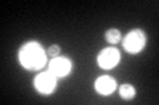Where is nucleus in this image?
Listing matches in <instances>:
<instances>
[{"label": "nucleus", "mask_w": 159, "mask_h": 105, "mask_svg": "<svg viewBox=\"0 0 159 105\" xmlns=\"http://www.w3.org/2000/svg\"><path fill=\"white\" fill-rule=\"evenodd\" d=\"M19 61L27 70H40L47 63V53L39 42L31 41L19 50Z\"/></svg>", "instance_id": "obj_1"}, {"label": "nucleus", "mask_w": 159, "mask_h": 105, "mask_svg": "<svg viewBox=\"0 0 159 105\" xmlns=\"http://www.w3.org/2000/svg\"><path fill=\"white\" fill-rule=\"evenodd\" d=\"M146 33L142 29H133L122 39L123 49L130 54H137L145 47L146 45Z\"/></svg>", "instance_id": "obj_2"}, {"label": "nucleus", "mask_w": 159, "mask_h": 105, "mask_svg": "<svg viewBox=\"0 0 159 105\" xmlns=\"http://www.w3.org/2000/svg\"><path fill=\"white\" fill-rule=\"evenodd\" d=\"M57 78L52 72H41L34 78V88L41 95H51L56 88Z\"/></svg>", "instance_id": "obj_3"}, {"label": "nucleus", "mask_w": 159, "mask_h": 105, "mask_svg": "<svg viewBox=\"0 0 159 105\" xmlns=\"http://www.w3.org/2000/svg\"><path fill=\"white\" fill-rule=\"evenodd\" d=\"M119 59H121V54H119L117 49L106 47V49H103L102 51H99L98 57H97V62L101 68L110 70V68H114L119 63Z\"/></svg>", "instance_id": "obj_4"}, {"label": "nucleus", "mask_w": 159, "mask_h": 105, "mask_svg": "<svg viewBox=\"0 0 159 105\" xmlns=\"http://www.w3.org/2000/svg\"><path fill=\"white\" fill-rule=\"evenodd\" d=\"M48 71L52 72L56 78H64L66 75L70 74L72 71V62L70 59L66 57H56L52 58V61L49 62Z\"/></svg>", "instance_id": "obj_5"}, {"label": "nucleus", "mask_w": 159, "mask_h": 105, "mask_svg": "<svg viewBox=\"0 0 159 105\" xmlns=\"http://www.w3.org/2000/svg\"><path fill=\"white\" fill-rule=\"evenodd\" d=\"M94 87H96V91L102 95V96H109L110 93L114 92V89L117 88V82L116 79H113L109 75H102L99 76L96 83H94Z\"/></svg>", "instance_id": "obj_6"}, {"label": "nucleus", "mask_w": 159, "mask_h": 105, "mask_svg": "<svg viewBox=\"0 0 159 105\" xmlns=\"http://www.w3.org/2000/svg\"><path fill=\"white\" fill-rule=\"evenodd\" d=\"M135 93H137L135 88H134L131 84H129V83L122 84L121 88H119V96H121L122 99H125V100L134 99L135 97Z\"/></svg>", "instance_id": "obj_7"}, {"label": "nucleus", "mask_w": 159, "mask_h": 105, "mask_svg": "<svg viewBox=\"0 0 159 105\" xmlns=\"http://www.w3.org/2000/svg\"><path fill=\"white\" fill-rule=\"evenodd\" d=\"M105 38H106V41L109 43H118V42H121V39H122V34L121 32L118 30V29L116 28H111V29H107L106 33H105Z\"/></svg>", "instance_id": "obj_8"}, {"label": "nucleus", "mask_w": 159, "mask_h": 105, "mask_svg": "<svg viewBox=\"0 0 159 105\" xmlns=\"http://www.w3.org/2000/svg\"><path fill=\"white\" fill-rule=\"evenodd\" d=\"M60 53H61V47H60L58 45H52V46L48 49L47 54L52 58H56V57H60Z\"/></svg>", "instance_id": "obj_9"}]
</instances>
